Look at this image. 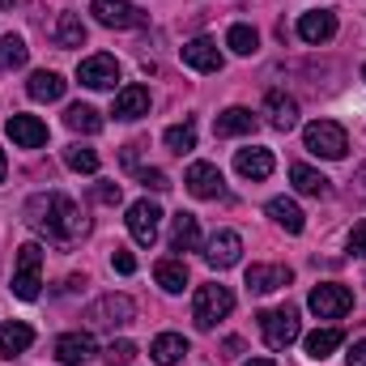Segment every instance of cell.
Listing matches in <instances>:
<instances>
[{"instance_id":"obj_6","label":"cell","mask_w":366,"mask_h":366,"mask_svg":"<svg viewBox=\"0 0 366 366\" xmlns=\"http://www.w3.org/2000/svg\"><path fill=\"white\" fill-rule=\"evenodd\" d=\"M43 285V247L39 243H21L17 247V273H13V294L17 298H39Z\"/></svg>"},{"instance_id":"obj_9","label":"cell","mask_w":366,"mask_h":366,"mask_svg":"<svg viewBox=\"0 0 366 366\" xmlns=\"http://www.w3.org/2000/svg\"><path fill=\"white\" fill-rule=\"evenodd\" d=\"M158 222H162V209H158L154 200H137V204H128V234H132L141 247H154V239H158Z\"/></svg>"},{"instance_id":"obj_5","label":"cell","mask_w":366,"mask_h":366,"mask_svg":"<svg viewBox=\"0 0 366 366\" xmlns=\"http://www.w3.org/2000/svg\"><path fill=\"white\" fill-rule=\"evenodd\" d=\"M260 320V332H264V341H269V350H290L294 341H298V307H273V311H260L256 315Z\"/></svg>"},{"instance_id":"obj_26","label":"cell","mask_w":366,"mask_h":366,"mask_svg":"<svg viewBox=\"0 0 366 366\" xmlns=\"http://www.w3.org/2000/svg\"><path fill=\"white\" fill-rule=\"evenodd\" d=\"M187 354V341H183L179 332H162V337H154V345H149V358L158 366H175Z\"/></svg>"},{"instance_id":"obj_28","label":"cell","mask_w":366,"mask_h":366,"mask_svg":"<svg viewBox=\"0 0 366 366\" xmlns=\"http://www.w3.org/2000/svg\"><path fill=\"white\" fill-rule=\"evenodd\" d=\"M341 341H345V332H341V328H315V332L307 337V354H311L315 362H324L332 350H341Z\"/></svg>"},{"instance_id":"obj_31","label":"cell","mask_w":366,"mask_h":366,"mask_svg":"<svg viewBox=\"0 0 366 366\" xmlns=\"http://www.w3.org/2000/svg\"><path fill=\"white\" fill-rule=\"evenodd\" d=\"M226 47H230L234 56H256V51H260V34H256L252 26L234 21V26L226 30Z\"/></svg>"},{"instance_id":"obj_8","label":"cell","mask_w":366,"mask_h":366,"mask_svg":"<svg viewBox=\"0 0 366 366\" xmlns=\"http://www.w3.org/2000/svg\"><path fill=\"white\" fill-rule=\"evenodd\" d=\"M307 307H311L320 320H341V315L354 307V294H350L345 285H332V281H328V285H315V290H311Z\"/></svg>"},{"instance_id":"obj_22","label":"cell","mask_w":366,"mask_h":366,"mask_svg":"<svg viewBox=\"0 0 366 366\" xmlns=\"http://www.w3.org/2000/svg\"><path fill=\"white\" fill-rule=\"evenodd\" d=\"M64 77L60 73H51V69H39V73H30V81H26V94L34 98V102H56V98H64Z\"/></svg>"},{"instance_id":"obj_24","label":"cell","mask_w":366,"mask_h":366,"mask_svg":"<svg viewBox=\"0 0 366 366\" xmlns=\"http://www.w3.org/2000/svg\"><path fill=\"white\" fill-rule=\"evenodd\" d=\"M269 217H273V222L281 226V230H285V234H302V226H307L302 209H298L294 200H285V196H277V200H269Z\"/></svg>"},{"instance_id":"obj_11","label":"cell","mask_w":366,"mask_h":366,"mask_svg":"<svg viewBox=\"0 0 366 366\" xmlns=\"http://www.w3.org/2000/svg\"><path fill=\"white\" fill-rule=\"evenodd\" d=\"M4 132H9V141H13L17 149H43V145H47V124L34 119V115H9Z\"/></svg>"},{"instance_id":"obj_34","label":"cell","mask_w":366,"mask_h":366,"mask_svg":"<svg viewBox=\"0 0 366 366\" xmlns=\"http://www.w3.org/2000/svg\"><path fill=\"white\" fill-rule=\"evenodd\" d=\"M26 56H30V47H26L21 34H4L0 39V69H21Z\"/></svg>"},{"instance_id":"obj_32","label":"cell","mask_w":366,"mask_h":366,"mask_svg":"<svg viewBox=\"0 0 366 366\" xmlns=\"http://www.w3.org/2000/svg\"><path fill=\"white\" fill-rule=\"evenodd\" d=\"M154 277H158V285L167 294H179L183 285H187V264L183 260H158L154 264Z\"/></svg>"},{"instance_id":"obj_38","label":"cell","mask_w":366,"mask_h":366,"mask_svg":"<svg viewBox=\"0 0 366 366\" xmlns=\"http://www.w3.org/2000/svg\"><path fill=\"white\" fill-rule=\"evenodd\" d=\"M111 264H115V273H124V277H132V273H137V260H132V252H124V247H115Z\"/></svg>"},{"instance_id":"obj_7","label":"cell","mask_w":366,"mask_h":366,"mask_svg":"<svg viewBox=\"0 0 366 366\" xmlns=\"http://www.w3.org/2000/svg\"><path fill=\"white\" fill-rule=\"evenodd\" d=\"M94 21L111 26V30H132V26H145V13L132 4V0H94L90 4Z\"/></svg>"},{"instance_id":"obj_23","label":"cell","mask_w":366,"mask_h":366,"mask_svg":"<svg viewBox=\"0 0 366 366\" xmlns=\"http://www.w3.org/2000/svg\"><path fill=\"white\" fill-rule=\"evenodd\" d=\"M213 132L217 137H243V132H256V115L247 107H226L217 119H213Z\"/></svg>"},{"instance_id":"obj_30","label":"cell","mask_w":366,"mask_h":366,"mask_svg":"<svg viewBox=\"0 0 366 366\" xmlns=\"http://www.w3.org/2000/svg\"><path fill=\"white\" fill-rule=\"evenodd\" d=\"M56 43L60 47H81L86 43V21L77 13H60L56 17Z\"/></svg>"},{"instance_id":"obj_42","label":"cell","mask_w":366,"mask_h":366,"mask_svg":"<svg viewBox=\"0 0 366 366\" xmlns=\"http://www.w3.org/2000/svg\"><path fill=\"white\" fill-rule=\"evenodd\" d=\"M350 366H366V341H354V350H350Z\"/></svg>"},{"instance_id":"obj_39","label":"cell","mask_w":366,"mask_h":366,"mask_svg":"<svg viewBox=\"0 0 366 366\" xmlns=\"http://www.w3.org/2000/svg\"><path fill=\"white\" fill-rule=\"evenodd\" d=\"M350 252H354V256H366V222H358V226L350 230Z\"/></svg>"},{"instance_id":"obj_19","label":"cell","mask_w":366,"mask_h":366,"mask_svg":"<svg viewBox=\"0 0 366 366\" xmlns=\"http://www.w3.org/2000/svg\"><path fill=\"white\" fill-rule=\"evenodd\" d=\"M111 115L115 119H141V115H149V90L145 86H124V90L115 94V102H111Z\"/></svg>"},{"instance_id":"obj_43","label":"cell","mask_w":366,"mask_h":366,"mask_svg":"<svg viewBox=\"0 0 366 366\" xmlns=\"http://www.w3.org/2000/svg\"><path fill=\"white\" fill-rule=\"evenodd\" d=\"M239 354H243V341L230 337V341H226V358H239Z\"/></svg>"},{"instance_id":"obj_16","label":"cell","mask_w":366,"mask_h":366,"mask_svg":"<svg viewBox=\"0 0 366 366\" xmlns=\"http://www.w3.org/2000/svg\"><path fill=\"white\" fill-rule=\"evenodd\" d=\"M264 115H269V124H273L277 132H290V128H298V102H294L290 94H281V90H269V94H264Z\"/></svg>"},{"instance_id":"obj_15","label":"cell","mask_w":366,"mask_h":366,"mask_svg":"<svg viewBox=\"0 0 366 366\" xmlns=\"http://www.w3.org/2000/svg\"><path fill=\"white\" fill-rule=\"evenodd\" d=\"M183 64L196 73H222V51L213 39H192V43H183Z\"/></svg>"},{"instance_id":"obj_25","label":"cell","mask_w":366,"mask_h":366,"mask_svg":"<svg viewBox=\"0 0 366 366\" xmlns=\"http://www.w3.org/2000/svg\"><path fill=\"white\" fill-rule=\"evenodd\" d=\"M171 247L175 252H196L200 247V226H196L192 213H175V222H171Z\"/></svg>"},{"instance_id":"obj_46","label":"cell","mask_w":366,"mask_h":366,"mask_svg":"<svg viewBox=\"0 0 366 366\" xmlns=\"http://www.w3.org/2000/svg\"><path fill=\"white\" fill-rule=\"evenodd\" d=\"M0 9H13V0H0Z\"/></svg>"},{"instance_id":"obj_29","label":"cell","mask_w":366,"mask_h":366,"mask_svg":"<svg viewBox=\"0 0 366 366\" xmlns=\"http://www.w3.org/2000/svg\"><path fill=\"white\" fill-rule=\"evenodd\" d=\"M64 124H69L73 132H86V137L102 132V115H98L94 107H86V102H73V107L64 111Z\"/></svg>"},{"instance_id":"obj_33","label":"cell","mask_w":366,"mask_h":366,"mask_svg":"<svg viewBox=\"0 0 366 366\" xmlns=\"http://www.w3.org/2000/svg\"><path fill=\"white\" fill-rule=\"evenodd\" d=\"M64 167H69V171H77V175H94V171H98V154H94L90 145H81V141H77V145H69V149H64Z\"/></svg>"},{"instance_id":"obj_4","label":"cell","mask_w":366,"mask_h":366,"mask_svg":"<svg viewBox=\"0 0 366 366\" xmlns=\"http://www.w3.org/2000/svg\"><path fill=\"white\" fill-rule=\"evenodd\" d=\"M137 320V302L128 298V294H102L98 302L86 307V324L90 328H124V324H132Z\"/></svg>"},{"instance_id":"obj_45","label":"cell","mask_w":366,"mask_h":366,"mask_svg":"<svg viewBox=\"0 0 366 366\" xmlns=\"http://www.w3.org/2000/svg\"><path fill=\"white\" fill-rule=\"evenodd\" d=\"M4 171H9V162H4V149H0V183H4Z\"/></svg>"},{"instance_id":"obj_18","label":"cell","mask_w":366,"mask_h":366,"mask_svg":"<svg viewBox=\"0 0 366 366\" xmlns=\"http://www.w3.org/2000/svg\"><path fill=\"white\" fill-rule=\"evenodd\" d=\"M290 281H294V273L285 264H252L247 269V290L252 294H273V290L290 285Z\"/></svg>"},{"instance_id":"obj_10","label":"cell","mask_w":366,"mask_h":366,"mask_svg":"<svg viewBox=\"0 0 366 366\" xmlns=\"http://www.w3.org/2000/svg\"><path fill=\"white\" fill-rule=\"evenodd\" d=\"M77 81L86 90H115V81H119L115 56H90V60H81L77 64Z\"/></svg>"},{"instance_id":"obj_36","label":"cell","mask_w":366,"mask_h":366,"mask_svg":"<svg viewBox=\"0 0 366 366\" xmlns=\"http://www.w3.org/2000/svg\"><path fill=\"white\" fill-rule=\"evenodd\" d=\"M102 358H107V366H128L137 358V345H132V341H111Z\"/></svg>"},{"instance_id":"obj_2","label":"cell","mask_w":366,"mask_h":366,"mask_svg":"<svg viewBox=\"0 0 366 366\" xmlns=\"http://www.w3.org/2000/svg\"><path fill=\"white\" fill-rule=\"evenodd\" d=\"M234 311V294L226 290V285H200L196 290V298H192V320H196V328L200 332H213L217 328V320H226Z\"/></svg>"},{"instance_id":"obj_40","label":"cell","mask_w":366,"mask_h":366,"mask_svg":"<svg viewBox=\"0 0 366 366\" xmlns=\"http://www.w3.org/2000/svg\"><path fill=\"white\" fill-rule=\"evenodd\" d=\"M94 196H98L102 204H119V183H98Z\"/></svg>"},{"instance_id":"obj_37","label":"cell","mask_w":366,"mask_h":366,"mask_svg":"<svg viewBox=\"0 0 366 366\" xmlns=\"http://www.w3.org/2000/svg\"><path fill=\"white\" fill-rule=\"evenodd\" d=\"M137 179L145 183L149 192H167V187H171V179H167V171H154V167H149V171H137Z\"/></svg>"},{"instance_id":"obj_20","label":"cell","mask_w":366,"mask_h":366,"mask_svg":"<svg viewBox=\"0 0 366 366\" xmlns=\"http://www.w3.org/2000/svg\"><path fill=\"white\" fill-rule=\"evenodd\" d=\"M30 345H34V328H30V324H21V320L0 324V358H17V354H26Z\"/></svg>"},{"instance_id":"obj_3","label":"cell","mask_w":366,"mask_h":366,"mask_svg":"<svg viewBox=\"0 0 366 366\" xmlns=\"http://www.w3.org/2000/svg\"><path fill=\"white\" fill-rule=\"evenodd\" d=\"M302 141H307V149H311L315 158H328V162L345 158V149H350L345 128L332 124V119H315V124H307V128H302Z\"/></svg>"},{"instance_id":"obj_47","label":"cell","mask_w":366,"mask_h":366,"mask_svg":"<svg viewBox=\"0 0 366 366\" xmlns=\"http://www.w3.org/2000/svg\"><path fill=\"white\" fill-rule=\"evenodd\" d=\"M362 77H366V69H362Z\"/></svg>"},{"instance_id":"obj_27","label":"cell","mask_w":366,"mask_h":366,"mask_svg":"<svg viewBox=\"0 0 366 366\" xmlns=\"http://www.w3.org/2000/svg\"><path fill=\"white\" fill-rule=\"evenodd\" d=\"M290 179H294V187H298L302 196H328V192H332V183L324 179L320 171L302 167V162H294V167H290Z\"/></svg>"},{"instance_id":"obj_17","label":"cell","mask_w":366,"mask_h":366,"mask_svg":"<svg viewBox=\"0 0 366 366\" xmlns=\"http://www.w3.org/2000/svg\"><path fill=\"white\" fill-rule=\"evenodd\" d=\"M94 354H98V350H94L90 332H64V337L56 341V358L64 366H81V362H90Z\"/></svg>"},{"instance_id":"obj_21","label":"cell","mask_w":366,"mask_h":366,"mask_svg":"<svg viewBox=\"0 0 366 366\" xmlns=\"http://www.w3.org/2000/svg\"><path fill=\"white\" fill-rule=\"evenodd\" d=\"M273 149H239L234 154V171L243 179H269L273 175Z\"/></svg>"},{"instance_id":"obj_44","label":"cell","mask_w":366,"mask_h":366,"mask_svg":"<svg viewBox=\"0 0 366 366\" xmlns=\"http://www.w3.org/2000/svg\"><path fill=\"white\" fill-rule=\"evenodd\" d=\"M247 366H273V358H252Z\"/></svg>"},{"instance_id":"obj_35","label":"cell","mask_w":366,"mask_h":366,"mask_svg":"<svg viewBox=\"0 0 366 366\" xmlns=\"http://www.w3.org/2000/svg\"><path fill=\"white\" fill-rule=\"evenodd\" d=\"M162 141H167V149H175V154H192V149H196V124L187 119V124L167 128V132H162Z\"/></svg>"},{"instance_id":"obj_14","label":"cell","mask_w":366,"mask_h":366,"mask_svg":"<svg viewBox=\"0 0 366 366\" xmlns=\"http://www.w3.org/2000/svg\"><path fill=\"white\" fill-rule=\"evenodd\" d=\"M337 34V13L332 9H311L298 17V39L302 43H328Z\"/></svg>"},{"instance_id":"obj_13","label":"cell","mask_w":366,"mask_h":366,"mask_svg":"<svg viewBox=\"0 0 366 366\" xmlns=\"http://www.w3.org/2000/svg\"><path fill=\"white\" fill-rule=\"evenodd\" d=\"M239 256H243V239H239L234 230H217V234L204 243V260H209L213 269H230V264H239Z\"/></svg>"},{"instance_id":"obj_1","label":"cell","mask_w":366,"mask_h":366,"mask_svg":"<svg viewBox=\"0 0 366 366\" xmlns=\"http://www.w3.org/2000/svg\"><path fill=\"white\" fill-rule=\"evenodd\" d=\"M26 226L34 234H43L47 243H60V247H69L77 234H86V217H81L77 200L64 196V192H39V196H30L26 200Z\"/></svg>"},{"instance_id":"obj_41","label":"cell","mask_w":366,"mask_h":366,"mask_svg":"<svg viewBox=\"0 0 366 366\" xmlns=\"http://www.w3.org/2000/svg\"><path fill=\"white\" fill-rule=\"evenodd\" d=\"M141 149H145V141H132V145L124 149V167H132V171H137V158H141Z\"/></svg>"},{"instance_id":"obj_12","label":"cell","mask_w":366,"mask_h":366,"mask_svg":"<svg viewBox=\"0 0 366 366\" xmlns=\"http://www.w3.org/2000/svg\"><path fill=\"white\" fill-rule=\"evenodd\" d=\"M183 183H187V192H192L196 200H217V196H222V171H217L213 162H192L187 175H183Z\"/></svg>"}]
</instances>
